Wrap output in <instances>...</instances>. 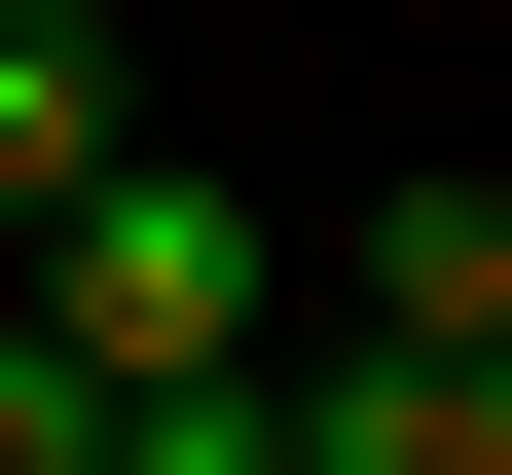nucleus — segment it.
<instances>
[{
  "instance_id": "f257e3e1",
  "label": "nucleus",
  "mask_w": 512,
  "mask_h": 475,
  "mask_svg": "<svg viewBox=\"0 0 512 475\" xmlns=\"http://www.w3.org/2000/svg\"><path fill=\"white\" fill-rule=\"evenodd\" d=\"M0 293H37V329L110 366V402H147L110 475H256V329H293V256H256V183H183V147H110L74 220L0 256Z\"/></svg>"
},
{
  "instance_id": "7ed1b4c3",
  "label": "nucleus",
  "mask_w": 512,
  "mask_h": 475,
  "mask_svg": "<svg viewBox=\"0 0 512 475\" xmlns=\"http://www.w3.org/2000/svg\"><path fill=\"white\" fill-rule=\"evenodd\" d=\"M366 329L476 366V329H512V183H366Z\"/></svg>"
},
{
  "instance_id": "20e7f679",
  "label": "nucleus",
  "mask_w": 512,
  "mask_h": 475,
  "mask_svg": "<svg viewBox=\"0 0 512 475\" xmlns=\"http://www.w3.org/2000/svg\"><path fill=\"white\" fill-rule=\"evenodd\" d=\"M476 366H512V329H476Z\"/></svg>"
},
{
  "instance_id": "f03ea898",
  "label": "nucleus",
  "mask_w": 512,
  "mask_h": 475,
  "mask_svg": "<svg viewBox=\"0 0 512 475\" xmlns=\"http://www.w3.org/2000/svg\"><path fill=\"white\" fill-rule=\"evenodd\" d=\"M110 147H147V37H110V0H0V256L74 220Z\"/></svg>"
}]
</instances>
